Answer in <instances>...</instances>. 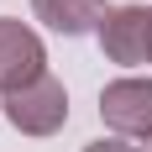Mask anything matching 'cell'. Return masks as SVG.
I'll use <instances>...</instances> for the list:
<instances>
[{
	"instance_id": "cell-1",
	"label": "cell",
	"mask_w": 152,
	"mask_h": 152,
	"mask_svg": "<svg viewBox=\"0 0 152 152\" xmlns=\"http://www.w3.org/2000/svg\"><path fill=\"white\" fill-rule=\"evenodd\" d=\"M0 110H5V121H11L21 137H53V131H63V121H68V89H63V79L42 74L37 84L5 94Z\"/></svg>"
},
{
	"instance_id": "cell-2",
	"label": "cell",
	"mask_w": 152,
	"mask_h": 152,
	"mask_svg": "<svg viewBox=\"0 0 152 152\" xmlns=\"http://www.w3.org/2000/svg\"><path fill=\"white\" fill-rule=\"evenodd\" d=\"M47 74V47L26 21L0 16V94H16Z\"/></svg>"
},
{
	"instance_id": "cell-3",
	"label": "cell",
	"mask_w": 152,
	"mask_h": 152,
	"mask_svg": "<svg viewBox=\"0 0 152 152\" xmlns=\"http://www.w3.org/2000/svg\"><path fill=\"white\" fill-rule=\"evenodd\" d=\"M100 121L115 137L152 142V79H115L100 89Z\"/></svg>"
},
{
	"instance_id": "cell-4",
	"label": "cell",
	"mask_w": 152,
	"mask_h": 152,
	"mask_svg": "<svg viewBox=\"0 0 152 152\" xmlns=\"http://www.w3.org/2000/svg\"><path fill=\"white\" fill-rule=\"evenodd\" d=\"M100 47L121 68L152 63V11L147 5H115L105 16V26H100Z\"/></svg>"
},
{
	"instance_id": "cell-5",
	"label": "cell",
	"mask_w": 152,
	"mask_h": 152,
	"mask_svg": "<svg viewBox=\"0 0 152 152\" xmlns=\"http://www.w3.org/2000/svg\"><path fill=\"white\" fill-rule=\"evenodd\" d=\"M31 16H37L42 26L63 31V37H84V31L105 26L110 5L105 0H31Z\"/></svg>"
},
{
	"instance_id": "cell-6",
	"label": "cell",
	"mask_w": 152,
	"mask_h": 152,
	"mask_svg": "<svg viewBox=\"0 0 152 152\" xmlns=\"http://www.w3.org/2000/svg\"><path fill=\"white\" fill-rule=\"evenodd\" d=\"M84 152H142V147H131L126 137H100V142H89Z\"/></svg>"
}]
</instances>
